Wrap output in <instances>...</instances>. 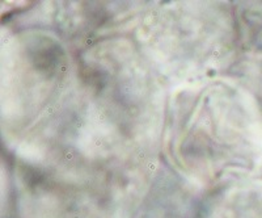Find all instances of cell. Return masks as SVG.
I'll return each instance as SVG.
<instances>
[{
	"label": "cell",
	"instance_id": "obj_1",
	"mask_svg": "<svg viewBox=\"0 0 262 218\" xmlns=\"http://www.w3.org/2000/svg\"><path fill=\"white\" fill-rule=\"evenodd\" d=\"M78 58L60 107L11 151L18 218H133L163 161L169 91L134 39Z\"/></svg>",
	"mask_w": 262,
	"mask_h": 218
},
{
	"label": "cell",
	"instance_id": "obj_7",
	"mask_svg": "<svg viewBox=\"0 0 262 218\" xmlns=\"http://www.w3.org/2000/svg\"><path fill=\"white\" fill-rule=\"evenodd\" d=\"M201 218H262V177L232 183L210 193Z\"/></svg>",
	"mask_w": 262,
	"mask_h": 218
},
{
	"label": "cell",
	"instance_id": "obj_5",
	"mask_svg": "<svg viewBox=\"0 0 262 218\" xmlns=\"http://www.w3.org/2000/svg\"><path fill=\"white\" fill-rule=\"evenodd\" d=\"M151 2H43L13 27H38L51 30L70 48L80 51L100 39L134 30Z\"/></svg>",
	"mask_w": 262,
	"mask_h": 218
},
{
	"label": "cell",
	"instance_id": "obj_3",
	"mask_svg": "<svg viewBox=\"0 0 262 218\" xmlns=\"http://www.w3.org/2000/svg\"><path fill=\"white\" fill-rule=\"evenodd\" d=\"M133 39L168 91L228 74L242 51L235 3L151 2Z\"/></svg>",
	"mask_w": 262,
	"mask_h": 218
},
{
	"label": "cell",
	"instance_id": "obj_2",
	"mask_svg": "<svg viewBox=\"0 0 262 218\" xmlns=\"http://www.w3.org/2000/svg\"><path fill=\"white\" fill-rule=\"evenodd\" d=\"M163 161L202 191L262 177V104L224 74L168 92Z\"/></svg>",
	"mask_w": 262,
	"mask_h": 218
},
{
	"label": "cell",
	"instance_id": "obj_4",
	"mask_svg": "<svg viewBox=\"0 0 262 218\" xmlns=\"http://www.w3.org/2000/svg\"><path fill=\"white\" fill-rule=\"evenodd\" d=\"M2 138L9 152L57 111L78 78V51L51 30L2 28Z\"/></svg>",
	"mask_w": 262,
	"mask_h": 218
},
{
	"label": "cell",
	"instance_id": "obj_6",
	"mask_svg": "<svg viewBox=\"0 0 262 218\" xmlns=\"http://www.w3.org/2000/svg\"><path fill=\"white\" fill-rule=\"evenodd\" d=\"M209 194L161 161L133 218H201Z\"/></svg>",
	"mask_w": 262,
	"mask_h": 218
}]
</instances>
